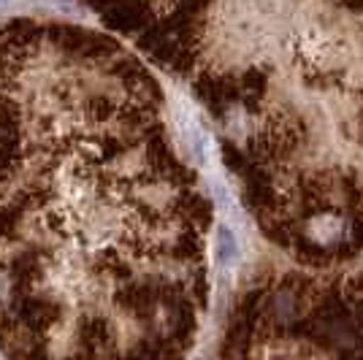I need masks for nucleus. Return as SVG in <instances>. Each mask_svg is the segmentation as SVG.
I'll use <instances>...</instances> for the list:
<instances>
[{
  "mask_svg": "<svg viewBox=\"0 0 363 360\" xmlns=\"http://www.w3.org/2000/svg\"><path fill=\"white\" fill-rule=\"evenodd\" d=\"M212 201L117 38L0 25V349L11 360H182L206 306Z\"/></svg>",
  "mask_w": 363,
  "mask_h": 360,
  "instance_id": "1",
  "label": "nucleus"
},
{
  "mask_svg": "<svg viewBox=\"0 0 363 360\" xmlns=\"http://www.w3.org/2000/svg\"><path fill=\"white\" fill-rule=\"evenodd\" d=\"M236 252H239V247H236L233 233L228 227H220V236H217V257H220V263H230L236 257Z\"/></svg>",
  "mask_w": 363,
  "mask_h": 360,
  "instance_id": "2",
  "label": "nucleus"
},
{
  "mask_svg": "<svg viewBox=\"0 0 363 360\" xmlns=\"http://www.w3.org/2000/svg\"><path fill=\"white\" fill-rule=\"evenodd\" d=\"M345 3H352V6H361L363 0H345Z\"/></svg>",
  "mask_w": 363,
  "mask_h": 360,
  "instance_id": "3",
  "label": "nucleus"
},
{
  "mask_svg": "<svg viewBox=\"0 0 363 360\" xmlns=\"http://www.w3.org/2000/svg\"><path fill=\"white\" fill-rule=\"evenodd\" d=\"M3 3H6V0H0V9H3Z\"/></svg>",
  "mask_w": 363,
  "mask_h": 360,
  "instance_id": "4",
  "label": "nucleus"
}]
</instances>
